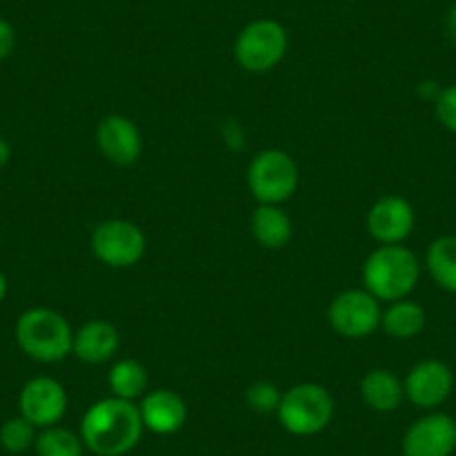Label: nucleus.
Segmentation results:
<instances>
[{
  "label": "nucleus",
  "mask_w": 456,
  "mask_h": 456,
  "mask_svg": "<svg viewBox=\"0 0 456 456\" xmlns=\"http://www.w3.org/2000/svg\"><path fill=\"white\" fill-rule=\"evenodd\" d=\"M16 342L38 362H59L72 352L74 333L68 320L52 309H29L16 322Z\"/></svg>",
  "instance_id": "obj_3"
},
{
  "label": "nucleus",
  "mask_w": 456,
  "mask_h": 456,
  "mask_svg": "<svg viewBox=\"0 0 456 456\" xmlns=\"http://www.w3.org/2000/svg\"><path fill=\"white\" fill-rule=\"evenodd\" d=\"M428 271L438 287L445 291L456 293V238L445 235V238L434 240L428 251Z\"/></svg>",
  "instance_id": "obj_19"
},
{
  "label": "nucleus",
  "mask_w": 456,
  "mask_h": 456,
  "mask_svg": "<svg viewBox=\"0 0 456 456\" xmlns=\"http://www.w3.org/2000/svg\"><path fill=\"white\" fill-rule=\"evenodd\" d=\"M447 29H450V37L454 38V43H456V5L452 7L450 19H447Z\"/></svg>",
  "instance_id": "obj_27"
},
{
  "label": "nucleus",
  "mask_w": 456,
  "mask_h": 456,
  "mask_svg": "<svg viewBox=\"0 0 456 456\" xmlns=\"http://www.w3.org/2000/svg\"><path fill=\"white\" fill-rule=\"evenodd\" d=\"M117 349H119V331L105 320H92L83 324L78 333H74L72 352L83 362L99 365V362L110 361Z\"/></svg>",
  "instance_id": "obj_15"
},
{
  "label": "nucleus",
  "mask_w": 456,
  "mask_h": 456,
  "mask_svg": "<svg viewBox=\"0 0 456 456\" xmlns=\"http://www.w3.org/2000/svg\"><path fill=\"white\" fill-rule=\"evenodd\" d=\"M280 401H282V394L275 387L273 383H260L251 385L247 389V403L253 411H260V414H271V411H278Z\"/></svg>",
  "instance_id": "obj_23"
},
{
  "label": "nucleus",
  "mask_w": 456,
  "mask_h": 456,
  "mask_svg": "<svg viewBox=\"0 0 456 456\" xmlns=\"http://www.w3.org/2000/svg\"><path fill=\"white\" fill-rule=\"evenodd\" d=\"M14 45H16L14 28H12L7 20L0 19V61H5L7 56L14 52Z\"/></svg>",
  "instance_id": "obj_25"
},
{
  "label": "nucleus",
  "mask_w": 456,
  "mask_h": 456,
  "mask_svg": "<svg viewBox=\"0 0 456 456\" xmlns=\"http://www.w3.org/2000/svg\"><path fill=\"white\" fill-rule=\"evenodd\" d=\"M96 146L108 161L117 166H130L142 157V133L121 114L105 117L96 128Z\"/></svg>",
  "instance_id": "obj_13"
},
{
  "label": "nucleus",
  "mask_w": 456,
  "mask_h": 456,
  "mask_svg": "<svg viewBox=\"0 0 456 456\" xmlns=\"http://www.w3.org/2000/svg\"><path fill=\"white\" fill-rule=\"evenodd\" d=\"M361 396L374 411H394L401 405L405 389L387 370H371L361 380Z\"/></svg>",
  "instance_id": "obj_16"
},
{
  "label": "nucleus",
  "mask_w": 456,
  "mask_h": 456,
  "mask_svg": "<svg viewBox=\"0 0 456 456\" xmlns=\"http://www.w3.org/2000/svg\"><path fill=\"white\" fill-rule=\"evenodd\" d=\"M380 324L385 331L398 340H407L423 331L425 327V311L416 302L396 300L389 305V309L380 315Z\"/></svg>",
  "instance_id": "obj_18"
},
{
  "label": "nucleus",
  "mask_w": 456,
  "mask_h": 456,
  "mask_svg": "<svg viewBox=\"0 0 456 456\" xmlns=\"http://www.w3.org/2000/svg\"><path fill=\"white\" fill-rule=\"evenodd\" d=\"M92 251L96 260L112 269H126L137 265L146 251V238L142 228L126 219H108L92 233Z\"/></svg>",
  "instance_id": "obj_7"
},
{
  "label": "nucleus",
  "mask_w": 456,
  "mask_h": 456,
  "mask_svg": "<svg viewBox=\"0 0 456 456\" xmlns=\"http://www.w3.org/2000/svg\"><path fill=\"white\" fill-rule=\"evenodd\" d=\"M34 450L38 456H83L86 445H83L81 434L52 425L38 434Z\"/></svg>",
  "instance_id": "obj_21"
},
{
  "label": "nucleus",
  "mask_w": 456,
  "mask_h": 456,
  "mask_svg": "<svg viewBox=\"0 0 456 456\" xmlns=\"http://www.w3.org/2000/svg\"><path fill=\"white\" fill-rule=\"evenodd\" d=\"M5 296H7V278L5 273L0 271V302L5 300Z\"/></svg>",
  "instance_id": "obj_28"
},
{
  "label": "nucleus",
  "mask_w": 456,
  "mask_h": 456,
  "mask_svg": "<svg viewBox=\"0 0 456 456\" xmlns=\"http://www.w3.org/2000/svg\"><path fill=\"white\" fill-rule=\"evenodd\" d=\"M420 266L411 251L398 244L380 247L367 257L362 280L376 300H405L419 282Z\"/></svg>",
  "instance_id": "obj_2"
},
{
  "label": "nucleus",
  "mask_w": 456,
  "mask_h": 456,
  "mask_svg": "<svg viewBox=\"0 0 456 456\" xmlns=\"http://www.w3.org/2000/svg\"><path fill=\"white\" fill-rule=\"evenodd\" d=\"M139 407L124 398L96 401L81 419L83 445L96 456H124L137 447L143 434Z\"/></svg>",
  "instance_id": "obj_1"
},
{
  "label": "nucleus",
  "mask_w": 456,
  "mask_h": 456,
  "mask_svg": "<svg viewBox=\"0 0 456 456\" xmlns=\"http://www.w3.org/2000/svg\"><path fill=\"white\" fill-rule=\"evenodd\" d=\"M139 414H142L143 428L151 429L152 434H159V436L175 434L183 428L188 419L183 398L170 389H155V392L146 394L142 405H139Z\"/></svg>",
  "instance_id": "obj_14"
},
{
  "label": "nucleus",
  "mask_w": 456,
  "mask_h": 456,
  "mask_svg": "<svg viewBox=\"0 0 456 456\" xmlns=\"http://www.w3.org/2000/svg\"><path fill=\"white\" fill-rule=\"evenodd\" d=\"M20 416L28 419L34 428H52L59 423L68 410V394L63 385L47 376H38L25 383L19 396Z\"/></svg>",
  "instance_id": "obj_9"
},
{
  "label": "nucleus",
  "mask_w": 456,
  "mask_h": 456,
  "mask_svg": "<svg viewBox=\"0 0 456 456\" xmlns=\"http://www.w3.org/2000/svg\"><path fill=\"white\" fill-rule=\"evenodd\" d=\"M367 228L374 240H379L383 247L389 244H401L403 240L410 238L414 228V210L410 201L403 197L389 195L376 201L367 215Z\"/></svg>",
  "instance_id": "obj_12"
},
{
  "label": "nucleus",
  "mask_w": 456,
  "mask_h": 456,
  "mask_svg": "<svg viewBox=\"0 0 456 456\" xmlns=\"http://www.w3.org/2000/svg\"><path fill=\"white\" fill-rule=\"evenodd\" d=\"M37 443V428L23 416L7 419L0 425V445L12 454H23Z\"/></svg>",
  "instance_id": "obj_22"
},
{
  "label": "nucleus",
  "mask_w": 456,
  "mask_h": 456,
  "mask_svg": "<svg viewBox=\"0 0 456 456\" xmlns=\"http://www.w3.org/2000/svg\"><path fill=\"white\" fill-rule=\"evenodd\" d=\"M456 450V420L447 414L423 416L403 436V456H450Z\"/></svg>",
  "instance_id": "obj_10"
},
{
  "label": "nucleus",
  "mask_w": 456,
  "mask_h": 456,
  "mask_svg": "<svg viewBox=\"0 0 456 456\" xmlns=\"http://www.w3.org/2000/svg\"><path fill=\"white\" fill-rule=\"evenodd\" d=\"M379 300L370 291H345L329 306V322L340 336L365 338L380 324Z\"/></svg>",
  "instance_id": "obj_8"
},
{
  "label": "nucleus",
  "mask_w": 456,
  "mask_h": 456,
  "mask_svg": "<svg viewBox=\"0 0 456 456\" xmlns=\"http://www.w3.org/2000/svg\"><path fill=\"white\" fill-rule=\"evenodd\" d=\"M248 188L260 204H282L297 191L300 173L287 152L265 151L248 166Z\"/></svg>",
  "instance_id": "obj_5"
},
{
  "label": "nucleus",
  "mask_w": 456,
  "mask_h": 456,
  "mask_svg": "<svg viewBox=\"0 0 456 456\" xmlns=\"http://www.w3.org/2000/svg\"><path fill=\"white\" fill-rule=\"evenodd\" d=\"M110 389L112 396L124 398V401H134L142 396L148 387V374L143 365L137 361H121L112 367L110 371Z\"/></svg>",
  "instance_id": "obj_20"
},
{
  "label": "nucleus",
  "mask_w": 456,
  "mask_h": 456,
  "mask_svg": "<svg viewBox=\"0 0 456 456\" xmlns=\"http://www.w3.org/2000/svg\"><path fill=\"white\" fill-rule=\"evenodd\" d=\"M452 371L445 362L441 361H423L407 374L405 396L420 410H432L445 403V398L452 394Z\"/></svg>",
  "instance_id": "obj_11"
},
{
  "label": "nucleus",
  "mask_w": 456,
  "mask_h": 456,
  "mask_svg": "<svg viewBox=\"0 0 456 456\" xmlns=\"http://www.w3.org/2000/svg\"><path fill=\"white\" fill-rule=\"evenodd\" d=\"M434 110H436L441 126H445L450 133L456 134V86H450L438 92L436 101H434Z\"/></svg>",
  "instance_id": "obj_24"
},
{
  "label": "nucleus",
  "mask_w": 456,
  "mask_h": 456,
  "mask_svg": "<svg viewBox=\"0 0 456 456\" xmlns=\"http://www.w3.org/2000/svg\"><path fill=\"white\" fill-rule=\"evenodd\" d=\"M10 157H12L10 143H7L5 139H0V168H3V166H5L7 161H10Z\"/></svg>",
  "instance_id": "obj_26"
},
{
  "label": "nucleus",
  "mask_w": 456,
  "mask_h": 456,
  "mask_svg": "<svg viewBox=\"0 0 456 456\" xmlns=\"http://www.w3.org/2000/svg\"><path fill=\"white\" fill-rule=\"evenodd\" d=\"M253 235L265 248H282L291 240L293 226L289 215L280 206L260 204L251 219Z\"/></svg>",
  "instance_id": "obj_17"
},
{
  "label": "nucleus",
  "mask_w": 456,
  "mask_h": 456,
  "mask_svg": "<svg viewBox=\"0 0 456 456\" xmlns=\"http://www.w3.org/2000/svg\"><path fill=\"white\" fill-rule=\"evenodd\" d=\"M275 414L289 434L314 436L331 423L333 398L322 385L302 383L282 394Z\"/></svg>",
  "instance_id": "obj_4"
},
{
  "label": "nucleus",
  "mask_w": 456,
  "mask_h": 456,
  "mask_svg": "<svg viewBox=\"0 0 456 456\" xmlns=\"http://www.w3.org/2000/svg\"><path fill=\"white\" fill-rule=\"evenodd\" d=\"M289 38L280 23L271 19L253 20L235 41V59L247 72H269L287 54Z\"/></svg>",
  "instance_id": "obj_6"
}]
</instances>
